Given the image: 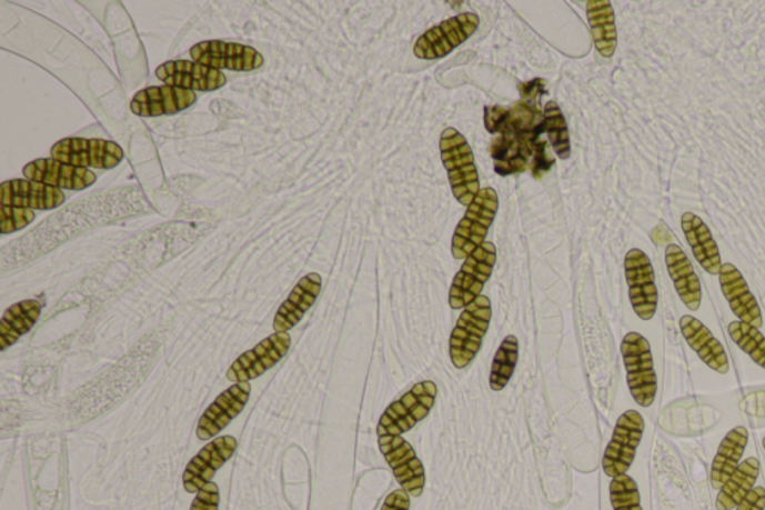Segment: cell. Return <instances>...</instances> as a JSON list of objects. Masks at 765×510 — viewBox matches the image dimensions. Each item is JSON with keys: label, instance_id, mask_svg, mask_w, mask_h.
<instances>
[{"label": "cell", "instance_id": "1", "mask_svg": "<svg viewBox=\"0 0 765 510\" xmlns=\"http://www.w3.org/2000/svg\"><path fill=\"white\" fill-rule=\"evenodd\" d=\"M440 151L453 194L461 206L470 207L480 192L473 150L464 136L456 129L447 128L441 133Z\"/></svg>", "mask_w": 765, "mask_h": 510}, {"label": "cell", "instance_id": "2", "mask_svg": "<svg viewBox=\"0 0 765 510\" xmlns=\"http://www.w3.org/2000/svg\"><path fill=\"white\" fill-rule=\"evenodd\" d=\"M499 194L492 188L480 189L477 197L466 207L465 216L453 233L452 254L466 259L480 246L486 243V236L499 211Z\"/></svg>", "mask_w": 765, "mask_h": 510}, {"label": "cell", "instance_id": "3", "mask_svg": "<svg viewBox=\"0 0 765 510\" xmlns=\"http://www.w3.org/2000/svg\"><path fill=\"white\" fill-rule=\"evenodd\" d=\"M631 396L642 408L654 404L658 380L654 369L650 341L638 332H630L621 344Z\"/></svg>", "mask_w": 765, "mask_h": 510}, {"label": "cell", "instance_id": "4", "mask_svg": "<svg viewBox=\"0 0 765 510\" xmlns=\"http://www.w3.org/2000/svg\"><path fill=\"white\" fill-rule=\"evenodd\" d=\"M492 318L491 300L480 296L462 310L451 336V360L456 369H465L482 348Z\"/></svg>", "mask_w": 765, "mask_h": 510}, {"label": "cell", "instance_id": "5", "mask_svg": "<svg viewBox=\"0 0 765 510\" xmlns=\"http://www.w3.org/2000/svg\"><path fill=\"white\" fill-rule=\"evenodd\" d=\"M436 384L425 380L414 384L400 400L393 401L380 418L378 436H402L423 421L434 408Z\"/></svg>", "mask_w": 765, "mask_h": 510}, {"label": "cell", "instance_id": "6", "mask_svg": "<svg viewBox=\"0 0 765 510\" xmlns=\"http://www.w3.org/2000/svg\"><path fill=\"white\" fill-rule=\"evenodd\" d=\"M496 263V248L486 241L465 259L464 266L453 279L449 304L453 310L465 309L482 296L485 283L491 279Z\"/></svg>", "mask_w": 765, "mask_h": 510}, {"label": "cell", "instance_id": "7", "mask_svg": "<svg viewBox=\"0 0 765 510\" xmlns=\"http://www.w3.org/2000/svg\"><path fill=\"white\" fill-rule=\"evenodd\" d=\"M51 158L68 166L92 171L112 170L123 161L124 153L115 142L89 140V138H64L51 149Z\"/></svg>", "mask_w": 765, "mask_h": 510}, {"label": "cell", "instance_id": "8", "mask_svg": "<svg viewBox=\"0 0 765 510\" xmlns=\"http://www.w3.org/2000/svg\"><path fill=\"white\" fill-rule=\"evenodd\" d=\"M479 17L473 12H464L423 33L414 46V54L419 59L434 60L452 53L456 47L464 44L466 39L477 32Z\"/></svg>", "mask_w": 765, "mask_h": 510}, {"label": "cell", "instance_id": "9", "mask_svg": "<svg viewBox=\"0 0 765 510\" xmlns=\"http://www.w3.org/2000/svg\"><path fill=\"white\" fill-rule=\"evenodd\" d=\"M643 433L644 419L637 410H628L617 419L613 438L603 458V470L608 478L622 477L628 472Z\"/></svg>", "mask_w": 765, "mask_h": 510}, {"label": "cell", "instance_id": "10", "mask_svg": "<svg viewBox=\"0 0 765 510\" xmlns=\"http://www.w3.org/2000/svg\"><path fill=\"white\" fill-rule=\"evenodd\" d=\"M625 278L635 314L651 321L658 309V289L650 257L640 249H631L625 257Z\"/></svg>", "mask_w": 765, "mask_h": 510}, {"label": "cell", "instance_id": "11", "mask_svg": "<svg viewBox=\"0 0 765 510\" xmlns=\"http://www.w3.org/2000/svg\"><path fill=\"white\" fill-rule=\"evenodd\" d=\"M379 447L402 490L410 496L421 497L425 490V467L412 444L402 436H382L379 438Z\"/></svg>", "mask_w": 765, "mask_h": 510}, {"label": "cell", "instance_id": "12", "mask_svg": "<svg viewBox=\"0 0 765 510\" xmlns=\"http://www.w3.org/2000/svg\"><path fill=\"white\" fill-rule=\"evenodd\" d=\"M292 339L289 332H274L254 346L252 350L236 358L228 370L229 382L241 383L258 379L288 356Z\"/></svg>", "mask_w": 765, "mask_h": 510}, {"label": "cell", "instance_id": "13", "mask_svg": "<svg viewBox=\"0 0 765 510\" xmlns=\"http://www.w3.org/2000/svg\"><path fill=\"white\" fill-rule=\"evenodd\" d=\"M193 62L204 64L215 71H252L261 68L263 56L253 47L235 42L205 41L199 42L190 50Z\"/></svg>", "mask_w": 765, "mask_h": 510}, {"label": "cell", "instance_id": "14", "mask_svg": "<svg viewBox=\"0 0 765 510\" xmlns=\"http://www.w3.org/2000/svg\"><path fill=\"white\" fill-rule=\"evenodd\" d=\"M155 77L163 84L190 90V92H214L227 84V76L193 60H172L155 69Z\"/></svg>", "mask_w": 765, "mask_h": 510}, {"label": "cell", "instance_id": "15", "mask_svg": "<svg viewBox=\"0 0 765 510\" xmlns=\"http://www.w3.org/2000/svg\"><path fill=\"white\" fill-rule=\"evenodd\" d=\"M235 449L236 439L232 436H222L202 448L185 467L183 474L185 491H201L207 483L213 481L214 474L231 460Z\"/></svg>", "mask_w": 765, "mask_h": 510}, {"label": "cell", "instance_id": "16", "mask_svg": "<svg viewBox=\"0 0 765 510\" xmlns=\"http://www.w3.org/2000/svg\"><path fill=\"white\" fill-rule=\"evenodd\" d=\"M250 394H252L250 382L235 383L222 392L199 419L198 439L210 440L215 438L238 414L243 412Z\"/></svg>", "mask_w": 765, "mask_h": 510}, {"label": "cell", "instance_id": "17", "mask_svg": "<svg viewBox=\"0 0 765 510\" xmlns=\"http://www.w3.org/2000/svg\"><path fill=\"white\" fill-rule=\"evenodd\" d=\"M24 179L60 190H83L97 183V174L85 168L68 166L56 159H37L23 168Z\"/></svg>", "mask_w": 765, "mask_h": 510}, {"label": "cell", "instance_id": "18", "mask_svg": "<svg viewBox=\"0 0 765 510\" xmlns=\"http://www.w3.org/2000/svg\"><path fill=\"white\" fill-rule=\"evenodd\" d=\"M63 190L28 179H17L2 183L0 204L28 210H53L62 206Z\"/></svg>", "mask_w": 765, "mask_h": 510}, {"label": "cell", "instance_id": "19", "mask_svg": "<svg viewBox=\"0 0 765 510\" xmlns=\"http://www.w3.org/2000/svg\"><path fill=\"white\" fill-rule=\"evenodd\" d=\"M197 102V93L172 86L141 90L131 103L133 114L141 117L172 116L188 110Z\"/></svg>", "mask_w": 765, "mask_h": 510}, {"label": "cell", "instance_id": "20", "mask_svg": "<svg viewBox=\"0 0 765 510\" xmlns=\"http://www.w3.org/2000/svg\"><path fill=\"white\" fill-rule=\"evenodd\" d=\"M719 282L722 292L727 298L733 313L741 319V322L759 330L763 327V314H761L758 302L752 296L742 272L733 263H722Z\"/></svg>", "mask_w": 765, "mask_h": 510}, {"label": "cell", "instance_id": "21", "mask_svg": "<svg viewBox=\"0 0 765 510\" xmlns=\"http://www.w3.org/2000/svg\"><path fill=\"white\" fill-rule=\"evenodd\" d=\"M322 289V278L318 272H311L300 280L293 288L291 296L281 304L274 319L275 332H288L300 323L306 311L313 307Z\"/></svg>", "mask_w": 765, "mask_h": 510}, {"label": "cell", "instance_id": "22", "mask_svg": "<svg viewBox=\"0 0 765 510\" xmlns=\"http://www.w3.org/2000/svg\"><path fill=\"white\" fill-rule=\"evenodd\" d=\"M681 331L685 340L688 341L691 349L697 352L699 360L706 362L707 367L719 374L728 373L729 361L724 346L713 337L711 330L704 327L703 322L686 314L681 319Z\"/></svg>", "mask_w": 765, "mask_h": 510}, {"label": "cell", "instance_id": "23", "mask_svg": "<svg viewBox=\"0 0 765 510\" xmlns=\"http://www.w3.org/2000/svg\"><path fill=\"white\" fill-rule=\"evenodd\" d=\"M665 263L683 304L697 311L702 306V283L686 253L677 244H670L665 250Z\"/></svg>", "mask_w": 765, "mask_h": 510}, {"label": "cell", "instance_id": "24", "mask_svg": "<svg viewBox=\"0 0 765 510\" xmlns=\"http://www.w3.org/2000/svg\"><path fill=\"white\" fill-rule=\"evenodd\" d=\"M682 229L699 266L708 274L719 276L722 267L719 249L707 224L697 214L686 211L682 214Z\"/></svg>", "mask_w": 765, "mask_h": 510}, {"label": "cell", "instance_id": "25", "mask_svg": "<svg viewBox=\"0 0 765 510\" xmlns=\"http://www.w3.org/2000/svg\"><path fill=\"white\" fill-rule=\"evenodd\" d=\"M747 440H749V433H747L745 427L734 428L722 440L712 464L711 481L713 490L721 491L725 482L736 472L737 467L741 466L743 453H745Z\"/></svg>", "mask_w": 765, "mask_h": 510}, {"label": "cell", "instance_id": "26", "mask_svg": "<svg viewBox=\"0 0 765 510\" xmlns=\"http://www.w3.org/2000/svg\"><path fill=\"white\" fill-rule=\"evenodd\" d=\"M533 144L522 137H501L492 141L491 154L495 162V172L501 177L521 174L529 168L533 158Z\"/></svg>", "mask_w": 765, "mask_h": 510}, {"label": "cell", "instance_id": "27", "mask_svg": "<svg viewBox=\"0 0 765 510\" xmlns=\"http://www.w3.org/2000/svg\"><path fill=\"white\" fill-rule=\"evenodd\" d=\"M586 12L596 50L603 58L611 59L617 46L615 11L612 3L608 0H590L586 2Z\"/></svg>", "mask_w": 765, "mask_h": 510}, {"label": "cell", "instance_id": "28", "mask_svg": "<svg viewBox=\"0 0 765 510\" xmlns=\"http://www.w3.org/2000/svg\"><path fill=\"white\" fill-rule=\"evenodd\" d=\"M41 302L26 300L10 307L0 321V349L7 350L17 343L21 336L28 334L41 314Z\"/></svg>", "mask_w": 765, "mask_h": 510}, {"label": "cell", "instance_id": "29", "mask_svg": "<svg viewBox=\"0 0 765 510\" xmlns=\"http://www.w3.org/2000/svg\"><path fill=\"white\" fill-rule=\"evenodd\" d=\"M758 477V458H747V460L743 461L742 464L737 467L736 472L725 482V486L721 488L716 499V509L732 510L737 508L738 503L754 490Z\"/></svg>", "mask_w": 765, "mask_h": 510}, {"label": "cell", "instance_id": "30", "mask_svg": "<svg viewBox=\"0 0 765 510\" xmlns=\"http://www.w3.org/2000/svg\"><path fill=\"white\" fill-rule=\"evenodd\" d=\"M517 360L519 341L516 337L507 336L501 343L494 358V364H492L490 379L492 391H503L507 387L514 370H516Z\"/></svg>", "mask_w": 765, "mask_h": 510}, {"label": "cell", "instance_id": "31", "mask_svg": "<svg viewBox=\"0 0 765 510\" xmlns=\"http://www.w3.org/2000/svg\"><path fill=\"white\" fill-rule=\"evenodd\" d=\"M544 123H546V132L553 150H555L557 158L565 161L572 154V151H570V133L565 117L556 102L551 101L546 103V108H544Z\"/></svg>", "mask_w": 765, "mask_h": 510}, {"label": "cell", "instance_id": "32", "mask_svg": "<svg viewBox=\"0 0 765 510\" xmlns=\"http://www.w3.org/2000/svg\"><path fill=\"white\" fill-rule=\"evenodd\" d=\"M729 337L734 343L752 358L759 367L765 369V337L758 328L736 321L728 326Z\"/></svg>", "mask_w": 765, "mask_h": 510}, {"label": "cell", "instance_id": "33", "mask_svg": "<svg viewBox=\"0 0 765 510\" xmlns=\"http://www.w3.org/2000/svg\"><path fill=\"white\" fill-rule=\"evenodd\" d=\"M611 501L613 510H643L637 482L628 474L612 479Z\"/></svg>", "mask_w": 765, "mask_h": 510}, {"label": "cell", "instance_id": "34", "mask_svg": "<svg viewBox=\"0 0 765 510\" xmlns=\"http://www.w3.org/2000/svg\"><path fill=\"white\" fill-rule=\"evenodd\" d=\"M34 219V211L28 209H19V207H0V231L3 236L20 231L32 223Z\"/></svg>", "mask_w": 765, "mask_h": 510}, {"label": "cell", "instance_id": "35", "mask_svg": "<svg viewBox=\"0 0 765 510\" xmlns=\"http://www.w3.org/2000/svg\"><path fill=\"white\" fill-rule=\"evenodd\" d=\"M533 149V166H531V171H533L535 179H542V177L551 170L553 163H555V158L548 154L547 141L542 140V138L534 142Z\"/></svg>", "mask_w": 765, "mask_h": 510}, {"label": "cell", "instance_id": "36", "mask_svg": "<svg viewBox=\"0 0 765 510\" xmlns=\"http://www.w3.org/2000/svg\"><path fill=\"white\" fill-rule=\"evenodd\" d=\"M220 492L214 482L207 483L201 491L197 492L192 508L190 510H219Z\"/></svg>", "mask_w": 765, "mask_h": 510}, {"label": "cell", "instance_id": "37", "mask_svg": "<svg viewBox=\"0 0 765 510\" xmlns=\"http://www.w3.org/2000/svg\"><path fill=\"white\" fill-rule=\"evenodd\" d=\"M765 488L756 487L738 503L736 510H764Z\"/></svg>", "mask_w": 765, "mask_h": 510}, {"label": "cell", "instance_id": "38", "mask_svg": "<svg viewBox=\"0 0 765 510\" xmlns=\"http://www.w3.org/2000/svg\"><path fill=\"white\" fill-rule=\"evenodd\" d=\"M382 510H410V494L407 491L395 490L384 500Z\"/></svg>", "mask_w": 765, "mask_h": 510}, {"label": "cell", "instance_id": "39", "mask_svg": "<svg viewBox=\"0 0 765 510\" xmlns=\"http://www.w3.org/2000/svg\"><path fill=\"white\" fill-rule=\"evenodd\" d=\"M763 444H764V448H765V438H764V440H763Z\"/></svg>", "mask_w": 765, "mask_h": 510}]
</instances>
